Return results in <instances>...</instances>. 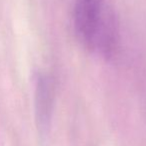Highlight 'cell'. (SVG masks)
<instances>
[{"label":"cell","instance_id":"2","mask_svg":"<svg viewBox=\"0 0 146 146\" xmlns=\"http://www.w3.org/2000/svg\"><path fill=\"white\" fill-rule=\"evenodd\" d=\"M54 88L49 78L41 76L36 86L35 96V114L36 123L40 134L45 135L49 130L52 114Z\"/></svg>","mask_w":146,"mask_h":146},{"label":"cell","instance_id":"1","mask_svg":"<svg viewBox=\"0 0 146 146\" xmlns=\"http://www.w3.org/2000/svg\"><path fill=\"white\" fill-rule=\"evenodd\" d=\"M74 29L86 49L105 57L114 53L118 30L109 0H76Z\"/></svg>","mask_w":146,"mask_h":146}]
</instances>
